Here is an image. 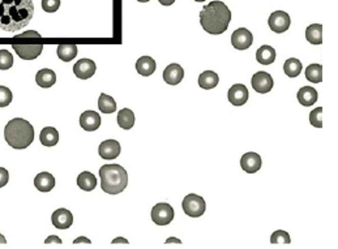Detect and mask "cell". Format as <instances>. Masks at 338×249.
<instances>
[{
  "label": "cell",
  "mask_w": 338,
  "mask_h": 249,
  "mask_svg": "<svg viewBox=\"0 0 338 249\" xmlns=\"http://www.w3.org/2000/svg\"><path fill=\"white\" fill-rule=\"evenodd\" d=\"M34 4L32 0H0V29L18 32L32 21Z\"/></svg>",
  "instance_id": "obj_1"
},
{
  "label": "cell",
  "mask_w": 338,
  "mask_h": 249,
  "mask_svg": "<svg viewBox=\"0 0 338 249\" xmlns=\"http://www.w3.org/2000/svg\"><path fill=\"white\" fill-rule=\"evenodd\" d=\"M230 21L231 11L221 0L210 2L200 12L201 28L209 34L219 35L224 33L230 25Z\"/></svg>",
  "instance_id": "obj_2"
},
{
  "label": "cell",
  "mask_w": 338,
  "mask_h": 249,
  "mask_svg": "<svg viewBox=\"0 0 338 249\" xmlns=\"http://www.w3.org/2000/svg\"><path fill=\"white\" fill-rule=\"evenodd\" d=\"M4 139L13 149H27L34 141V128L28 120L16 118L4 128Z\"/></svg>",
  "instance_id": "obj_3"
},
{
  "label": "cell",
  "mask_w": 338,
  "mask_h": 249,
  "mask_svg": "<svg viewBox=\"0 0 338 249\" xmlns=\"http://www.w3.org/2000/svg\"><path fill=\"white\" fill-rule=\"evenodd\" d=\"M101 187L108 194H119L127 188L128 174L119 165H105L99 168Z\"/></svg>",
  "instance_id": "obj_4"
},
{
  "label": "cell",
  "mask_w": 338,
  "mask_h": 249,
  "mask_svg": "<svg viewBox=\"0 0 338 249\" xmlns=\"http://www.w3.org/2000/svg\"><path fill=\"white\" fill-rule=\"evenodd\" d=\"M183 210L188 217L198 218L201 217L207 210V203L201 196L191 193L186 196L183 200Z\"/></svg>",
  "instance_id": "obj_5"
},
{
  "label": "cell",
  "mask_w": 338,
  "mask_h": 249,
  "mask_svg": "<svg viewBox=\"0 0 338 249\" xmlns=\"http://www.w3.org/2000/svg\"><path fill=\"white\" fill-rule=\"evenodd\" d=\"M152 219L158 226H167L174 219V209L166 202L157 203L152 209Z\"/></svg>",
  "instance_id": "obj_6"
},
{
  "label": "cell",
  "mask_w": 338,
  "mask_h": 249,
  "mask_svg": "<svg viewBox=\"0 0 338 249\" xmlns=\"http://www.w3.org/2000/svg\"><path fill=\"white\" fill-rule=\"evenodd\" d=\"M269 28L272 29V32L274 33H285L286 30L290 28V24H291V20H290V16L283 11H276L273 12L271 15L268 20Z\"/></svg>",
  "instance_id": "obj_7"
},
{
  "label": "cell",
  "mask_w": 338,
  "mask_h": 249,
  "mask_svg": "<svg viewBox=\"0 0 338 249\" xmlns=\"http://www.w3.org/2000/svg\"><path fill=\"white\" fill-rule=\"evenodd\" d=\"M254 43V35L245 28L236 29L231 35V44L236 50H247Z\"/></svg>",
  "instance_id": "obj_8"
},
{
  "label": "cell",
  "mask_w": 338,
  "mask_h": 249,
  "mask_svg": "<svg viewBox=\"0 0 338 249\" xmlns=\"http://www.w3.org/2000/svg\"><path fill=\"white\" fill-rule=\"evenodd\" d=\"M273 78L266 72H257L252 76V87L260 94H266L273 89Z\"/></svg>",
  "instance_id": "obj_9"
},
{
  "label": "cell",
  "mask_w": 338,
  "mask_h": 249,
  "mask_svg": "<svg viewBox=\"0 0 338 249\" xmlns=\"http://www.w3.org/2000/svg\"><path fill=\"white\" fill-rule=\"evenodd\" d=\"M97 65L91 59H81L73 65V73L76 75L77 78L81 80H87L96 73Z\"/></svg>",
  "instance_id": "obj_10"
},
{
  "label": "cell",
  "mask_w": 338,
  "mask_h": 249,
  "mask_svg": "<svg viewBox=\"0 0 338 249\" xmlns=\"http://www.w3.org/2000/svg\"><path fill=\"white\" fill-rule=\"evenodd\" d=\"M13 50L24 60H34L41 55L42 44H13Z\"/></svg>",
  "instance_id": "obj_11"
},
{
  "label": "cell",
  "mask_w": 338,
  "mask_h": 249,
  "mask_svg": "<svg viewBox=\"0 0 338 249\" xmlns=\"http://www.w3.org/2000/svg\"><path fill=\"white\" fill-rule=\"evenodd\" d=\"M51 220H53V224L58 230H67L72 226L73 215L67 209H56L55 212L53 213Z\"/></svg>",
  "instance_id": "obj_12"
},
{
  "label": "cell",
  "mask_w": 338,
  "mask_h": 249,
  "mask_svg": "<svg viewBox=\"0 0 338 249\" xmlns=\"http://www.w3.org/2000/svg\"><path fill=\"white\" fill-rule=\"evenodd\" d=\"M120 144L117 140H106L98 148V153L103 160H115L120 154Z\"/></svg>",
  "instance_id": "obj_13"
},
{
  "label": "cell",
  "mask_w": 338,
  "mask_h": 249,
  "mask_svg": "<svg viewBox=\"0 0 338 249\" xmlns=\"http://www.w3.org/2000/svg\"><path fill=\"white\" fill-rule=\"evenodd\" d=\"M228 98L234 106H243L248 101V89L243 84H235L230 87Z\"/></svg>",
  "instance_id": "obj_14"
},
{
  "label": "cell",
  "mask_w": 338,
  "mask_h": 249,
  "mask_svg": "<svg viewBox=\"0 0 338 249\" xmlns=\"http://www.w3.org/2000/svg\"><path fill=\"white\" fill-rule=\"evenodd\" d=\"M261 156L257 153H245L240 158V167L248 174H255L261 168Z\"/></svg>",
  "instance_id": "obj_15"
},
{
  "label": "cell",
  "mask_w": 338,
  "mask_h": 249,
  "mask_svg": "<svg viewBox=\"0 0 338 249\" xmlns=\"http://www.w3.org/2000/svg\"><path fill=\"white\" fill-rule=\"evenodd\" d=\"M80 125L82 129L87 130V132H94L101 125V116L96 111H84L80 116Z\"/></svg>",
  "instance_id": "obj_16"
},
{
  "label": "cell",
  "mask_w": 338,
  "mask_h": 249,
  "mask_svg": "<svg viewBox=\"0 0 338 249\" xmlns=\"http://www.w3.org/2000/svg\"><path fill=\"white\" fill-rule=\"evenodd\" d=\"M184 77V71L179 64H170L164 71V80L169 85L181 84Z\"/></svg>",
  "instance_id": "obj_17"
},
{
  "label": "cell",
  "mask_w": 338,
  "mask_h": 249,
  "mask_svg": "<svg viewBox=\"0 0 338 249\" xmlns=\"http://www.w3.org/2000/svg\"><path fill=\"white\" fill-rule=\"evenodd\" d=\"M319 94L316 89L312 86H303L298 92V101L300 104H303L306 107H309L312 104H315L318 102Z\"/></svg>",
  "instance_id": "obj_18"
},
{
  "label": "cell",
  "mask_w": 338,
  "mask_h": 249,
  "mask_svg": "<svg viewBox=\"0 0 338 249\" xmlns=\"http://www.w3.org/2000/svg\"><path fill=\"white\" fill-rule=\"evenodd\" d=\"M34 186L39 192H50L55 187V177L50 172H41L35 176Z\"/></svg>",
  "instance_id": "obj_19"
},
{
  "label": "cell",
  "mask_w": 338,
  "mask_h": 249,
  "mask_svg": "<svg viewBox=\"0 0 338 249\" xmlns=\"http://www.w3.org/2000/svg\"><path fill=\"white\" fill-rule=\"evenodd\" d=\"M157 64H155L154 59L150 56H141L139 60L136 61V71L140 73L141 76H152L155 72Z\"/></svg>",
  "instance_id": "obj_20"
},
{
  "label": "cell",
  "mask_w": 338,
  "mask_h": 249,
  "mask_svg": "<svg viewBox=\"0 0 338 249\" xmlns=\"http://www.w3.org/2000/svg\"><path fill=\"white\" fill-rule=\"evenodd\" d=\"M35 81L41 87H51L56 82V73L53 70L43 68L35 75Z\"/></svg>",
  "instance_id": "obj_21"
},
{
  "label": "cell",
  "mask_w": 338,
  "mask_h": 249,
  "mask_svg": "<svg viewBox=\"0 0 338 249\" xmlns=\"http://www.w3.org/2000/svg\"><path fill=\"white\" fill-rule=\"evenodd\" d=\"M218 75L216 72H213V71H205V72H202L201 75L198 76V86L201 87V89H214L218 85Z\"/></svg>",
  "instance_id": "obj_22"
},
{
  "label": "cell",
  "mask_w": 338,
  "mask_h": 249,
  "mask_svg": "<svg viewBox=\"0 0 338 249\" xmlns=\"http://www.w3.org/2000/svg\"><path fill=\"white\" fill-rule=\"evenodd\" d=\"M256 60L260 64H264V65H269V64L274 63V60H276V50L272 46L264 44V46H261L256 51Z\"/></svg>",
  "instance_id": "obj_23"
},
{
  "label": "cell",
  "mask_w": 338,
  "mask_h": 249,
  "mask_svg": "<svg viewBox=\"0 0 338 249\" xmlns=\"http://www.w3.org/2000/svg\"><path fill=\"white\" fill-rule=\"evenodd\" d=\"M42 145L43 146H55L59 142V133L58 130L54 127H46L41 130V136H39Z\"/></svg>",
  "instance_id": "obj_24"
},
{
  "label": "cell",
  "mask_w": 338,
  "mask_h": 249,
  "mask_svg": "<svg viewBox=\"0 0 338 249\" xmlns=\"http://www.w3.org/2000/svg\"><path fill=\"white\" fill-rule=\"evenodd\" d=\"M307 41L311 44L323 43V25L321 24H312L306 29Z\"/></svg>",
  "instance_id": "obj_25"
},
{
  "label": "cell",
  "mask_w": 338,
  "mask_h": 249,
  "mask_svg": "<svg viewBox=\"0 0 338 249\" xmlns=\"http://www.w3.org/2000/svg\"><path fill=\"white\" fill-rule=\"evenodd\" d=\"M77 186L85 192L93 191L97 186V177L89 171L81 172L79 177H77Z\"/></svg>",
  "instance_id": "obj_26"
},
{
  "label": "cell",
  "mask_w": 338,
  "mask_h": 249,
  "mask_svg": "<svg viewBox=\"0 0 338 249\" xmlns=\"http://www.w3.org/2000/svg\"><path fill=\"white\" fill-rule=\"evenodd\" d=\"M134 122H136L134 114L129 108H123L118 112V124L123 129H131L134 125Z\"/></svg>",
  "instance_id": "obj_27"
},
{
  "label": "cell",
  "mask_w": 338,
  "mask_h": 249,
  "mask_svg": "<svg viewBox=\"0 0 338 249\" xmlns=\"http://www.w3.org/2000/svg\"><path fill=\"white\" fill-rule=\"evenodd\" d=\"M77 56L76 44H59L58 46V58L61 61H71Z\"/></svg>",
  "instance_id": "obj_28"
},
{
  "label": "cell",
  "mask_w": 338,
  "mask_h": 249,
  "mask_svg": "<svg viewBox=\"0 0 338 249\" xmlns=\"http://www.w3.org/2000/svg\"><path fill=\"white\" fill-rule=\"evenodd\" d=\"M306 78L312 84H320L323 81V65L321 64H309L306 68Z\"/></svg>",
  "instance_id": "obj_29"
},
{
  "label": "cell",
  "mask_w": 338,
  "mask_h": 249,
  "mask_svg": "<svg viewBox=\"0 0 338 249\" xmlns=\"http://www.w3.org/2000/svg\"><path fill=\"white\" fill-rule=\"evenodd\" d=\"M98 107L102 114H112L117 110V102L107 94H101L98 99Z\"/></svg>",
  "instance_id": "obj_30"
},
{
  "label": "cell",
  "mask_w": 338,
  "mask_h": 249,
  "mask_svg": "<svg viewBox=\"0 0 338 249\" xmlns=\"http://www.w3.org/2000/svg\"><path fill=\"white\" fill-rule=\"evenodd\" d=\"M302 70H303L302 63L295 58L287 59L283 64V71L289 77H298L302 73Z\"/></svg>",
  "instance_id": "obj_31"
},
{
  "label": "cell",
  "mask_w": 338,
  "mask_h": 249,
  "mask_svg": "<svg viewBox=\"0 0 338 249\" xmlns=\"http://www.w3.org/2000/svg\"><path fill=\"white\" fill-rule=\"evenodd\" d=\"M13 65V56L7 50H0V70L7 71Z\"/></svg>",
  "instance_id": "obj_32"
},
{
  "label": "cell",
  "mask_w": 338,
  "mask_h": 249,
  "mask_svg": "<svg viewBox=\"0 0 338 249\" xmlns=\"http://www.w3.org/2000/svg\"><path fill=\"white\" fill-rule=\"evenodd\" d=\"M271 243L272 244H278V243L290 244L291 243V239H290V235L287 234V232L282 231V230H278V231H276L272 234Z\"/></svg>",
  "instance_id": "obj_33"
},
{
  "label": "cell",
  "mask_w": 338,
  "mask_h": 249,
  "mask_svg": "<svg viewBox=\"0 0 338 249\" xmlns=\"http://www.w3.org/2000/svg\"><path fill=\"white\" fill-rule=\"evenodd\" d=\"M309 123L316 128L323 127V107H318L309 114Z\"/></svg>",
  "instance_id": "obj_34"
},
{
  "label": "cell",
  "mask_w": 338,
  "mask_h": 249,
  "mask_svg": "<svg viewBox=\"0 0 338 249\" xmlns=\"http://www.w3.org/2000/svg\"><path fill=\"white\" fill-rule=\"evenodd\" d=\"M12 98V92L7 86H0V107H7L8 104H11Z\"/></svg>",
  "instance_id": "obj_35"
},
{
  "label": "cell",
  "mask_w": 338,
  "mask_h": 249,
  "mask_svg": "<svg viewBox=\"0 0 338 249\" xmlns=\"http://www.w3.org/2000/svg\"><path fill=\"white\" fill-rule=\"evenodd\" d=\"M42 9L47 13H54L60 7V0H42Z\"/></svg>",
  "instance_id": "obj_36"
},
{
  "label": "cell",
  "mask_w": 338,
  "mask_h": 249,
  "mask_svg": "<svg viewBox=\"0 0 338 249\" xmlns=\"http://www.w3.org/2000/svg\"><path fill=\"white\" fill-rule=\"evenodd\" d=\"M9 180V174L7 171L6 168L0 167V188H3V187L7 186V183Z\"/></svg>",
  "instance_id": "obj_37"
},
{
  "label": "cell",
  "mask_w": 338,
  "mask_h": 249,
  "mask_svg": "<svg viewBox=\"0 0 338 249\" xmlns=\"http://www.w3.org/2000/svg\"><path fill=\"white\" fill-rule=\"evenodd\" d=\"M30 37L39 38V37H41V35H39L37 32H27V33H22V34L17 35V38H30Z\"/></svg>",
  "instance_id": "obj_38"
},
{
  "label": "cell",
  "mask_w": 338,
  "mask_h": 249,
  "mask_svg": "<svg viewBox=\"0 0 338 249\" xmlns=\"http://www.w3.org/2000/svg\"><path fill=\"white\" fill-rule=\"evenodd\" d=\"M58 243V244H61V240L60 239L58 238V236H49V238L46 239V240H44V243L46 244H50V243Z\"/></svg>",
  "instance_id": "obj_39"
},
{
  "label": "cell",
  "mask_w": 338,
  "mask_h": 249,
  "mask_svg": "<svg viewBox=\"0 0 338 249\" xmlns=\"http://www.w3.org/2000/svg\"><path fill=\"white\" fill-rule=\"evenodd\" d=\"M162 6H171L175 3V0H158Z\"/></svg>",
  "instance_id": "obj_40"
},
{
  "label": "cell",
  "mask_w": 338,
  "mask_h": 249,
  "mask_svg": "<svg viewBox=\"0 0 338 249\" xmlns=\"http://www.w3.org/2000/svg\"><path fill=\"white\" fill-rule=\"evenodd\" d=\"M81 241H85V243L91 244V240H89V239H87V238H77L76 240L73 241V243H75V244H77V243H81Z\"/></svg>",
  "instance_id": "obj_41"
},
{
  "label": "cell",
  "mask_w": 338,
  "mask_h": 249,
  "mask_svg": "<svg viewBox=\"0 0 338 249\" xmlns=\"http://www.w3.org/2000/svg\"><path fill=\"white\" fill-rule=\"evenodd\" d=\"M117 243H124V244H127V243H128V240H127V239H123V238L114 239V240H112V244H117Z\"/></svg>",
  "instance_id": "obj_42"
},
{
  "label": "cell",
  "mask_w": 338,
  "mask_h": 249,
  "mask_svg": "<svg viewBox=\"0 0 338 249\" xmlns=\"http://www.w3.org/2000/svg\"><path fill=\"white\" fill-rule=\"evenodd\" d=\"M0 243H2V244H6L7 243L6 238H4V236L2 234H0Z\"/></svg>",
  "instance_id": "obj_43"
},
{
  "label": "cell",
  "mask_w": 338,
  "mask_h": 249,
  "mask_svg": "<svg viewBox=\"0 0 338 249\" xmlns=\"http://www.w3.org/2000/svg\"><path fill=\"white\" fill-rule=\"evenodd\" d=\"M140 3H148V2H150V0H139Z\"/></svg>",
  "instance_id": "obj_44"
},
{
  "label": "cell",
  "mask_w": 338,
  "mask_h": 249,
  "mask_svg": "<svg viewBox=\"0 0 338 249\" xmlns=\"http://www.w3.org/2000/svg\"><path fill=\"white\" fill-rule=\"evenodd\" d=\"M195 2H204V0H195Z\"/></svg>",
  "instance_id": "obj_45"
}]
</instances>
